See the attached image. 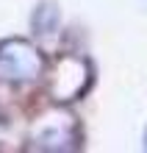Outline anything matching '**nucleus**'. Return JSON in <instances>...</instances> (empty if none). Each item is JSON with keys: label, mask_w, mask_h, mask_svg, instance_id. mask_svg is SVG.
I'll return each mask as SVG.
<instances>
[{"label": "nucleus", "mask_w": 147, "mask_h": 153, "mask_svg": "<svg viewBox=\"0 0 147 153\" xmlns=\"http://www.w3.org/2000/svg\"><path fill=\"white\" fill-rule=\"evenodd\" d=\"M39 70H42V59L25 42H8L0 48V78L8 81L33 78Z\"/></svg>", "instance_id": "obj_1"}]
</instances>
